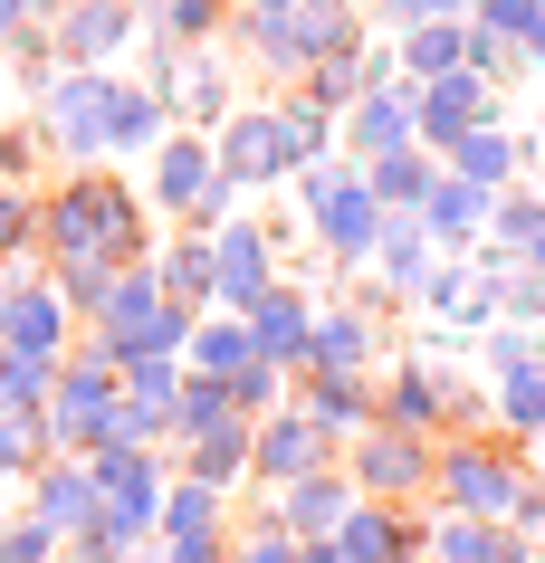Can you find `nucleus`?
Here are the masks:
<instances>
[{"mask_svg": "<svg viewBox=\"0 0 545 563\" xmlns=\"http://www.w3.org/2000/svg\"><path fill=\"white\" fill-rule=\"evenodd\" d=\"M526 58H536V67H545V20H536V38H526Z\"/></svg>", "mask_w": 545, "mask_h": 563, "instance_id": "47", "label": "nucleus"}, {"mask_svg": "<svg viewBox=\"0 0 545 563\" xmlns=\"http://www.w3.org/2000/svg\"><path fill=\"white\" fill-rule=\"evenodd\" d=\"M335 134H345V153H355V163H383V153H402V144H422V106H412V87H373V96H355V106H345V124H335Z\"/></svg>", "mask_w": 545, "mask_h": 563, "instance_id": "14", "label": "nucleus"}, {"mask_svg": "<svg viewBox=\"0 0 545 563\" xmlns=\"http://www.w3.org/2000/svg\"><path fill=\"white\" fill-rule=\"evenodd\" d=\"M479 363H488V373H516V363H536V334H516V325H508V334H488V354H479Z\"/></svg>", "mask_w": 545, "mask_h": 563, "instance_id": "43", "label": "nucleus"}, {"mask_svg": "<svg viewBox=\"0 0 545 563\" xmlns=\"http://www.w3.org/2000/svg\"><path fill=\"white\" fill-rule=\"evenodd\" d=\"M153 201L173 210L182 230H220L230 181H220V163H211V144H201V134H163V144H153Z\"/></svg>", "mask_w": 545, "mask_h": 563, "instance_id": "6", "label": "nucleus"}, {"mask_svg": "<svg viewBox=\"0 0 545 563\" xmlns=\"http://www.w3.org/2000/svg\"><path fill=\"white\" fill-rule=\"evenodd\" d=\"M30 230H39V210L20 201V191H0V258H10V249H20Z\"/></svg>", "mask_w": 545, "mask_h": 563, "instance_id": "44", "label": "nucleus"}, {"mask_svg": "<svg viewBox=\"0 0 545 563\" xmlns=\"http://www.w3.org/2000/svg\"><path fill=\"white\" fill-rule=\"evenodd\" d=\"M106 124H116V77L67 67L58 87H48V134H58L67 153H106Z\"/></svg>", "mask_w": 545, "mask_h": 563, "instance_id": "16", "label": "nucleus"}, {"mask_svg": "<svg viewBox=\"0 0 545 563\" xmlns=\"http://www.w3.org/2000/svg\"><path fill=\"white\" fill-rule=\"evenodd\" d=\"M249 468V420L240 430H211V440H192V487H230Z\"/></svg>", "mask_w": 545, "mask_h": 563, "instance_id": "37", "label": "nucleus"}, {"mask_svg": "<svg viewBox=\"0 0 545 563\" xmlns=\"http://www.w3.org/2000/svg\"><path fill=\"white\" fill-rule=\"evenodd\" d=\"M430 20H469V0H383V10H373V30H430Z\"/></svg>", "mask_w": 545, "mask_h": 563, "instance_id": "41", "label": "nucleus"}, {"mask_svg": "<svg viewBox=\"0 0 545 563\" xmlns=\"http://www.w3.org/2000/svg\"><path fill=\"white\" fill-rule=\"evenodd\" d=\"M211 163H220V181H297L306 173V153H297V134H287V115L277 106H259V115H230V134L211 144Z\"/></svg>", "mask_w": 545, "mask_h": 563, "instance_id": "9", "label": "nucleus"}, {"mask_svg": "<svg viewBox=\"0 0 545 563\" xmlns=\"http://www.w3.org/2000/svg\"><path fill=\"white\" fill-rule=\"evenodd\" d=\"M526 144V173H536V191H545V115H536V134H516Z\"/></svg>", "mask_w": 545, "mask_h": 563, "instance_id": "45", "label": "nucleus"}, {"mask_svg": "<svg viewBox=\"0 0 545 563\" xmlns=\"http://www.w3.org/2000/svg\"><path fill=\"white\" fill-rule=\"evenodd\" d=\"M240 325H249V354L269 363V373H306V354H316V297H306V287H287V277H277V287L249 306Z\"/></svg>", "mask_w": 545, "mask_h": 563, "instance_id": "12", "label": "nucleus"}, {"mask_svg": "<svg viewBox=\"0 0 545 563\" xmlns=\"http://www.w3.org/2000/svg\"><path fill=\"white\" fill-rule=\"evenodd\" d=\"M422 563H526L516 526H469V516H422Z\"/></svg>", "mask_w": 545, "mask_h": 563, "instance_id": "26", "label": "nucleus"}, {"mask_svg": "<svg viewBox=\"0 0 545 563\" xmlns=\"http://www.w3.org/2000/svg\"><path fill=\"white\" fill-rule=\"evenodd\" d=\"M526 563H545V554H526Z\"/></svg>", "mask_w": 545, "mask_h": 563, "instance_id": "51", "label": "nucleus"}, {"mask_svg": "<svg viewBox=\"0 0 545 563\" xmlns=\"http://www.w3.org/2000/svg\"><path fill=\"white\" fill-rule=\"evenodd\" d=\"M345 10H363V20H373V10H383V0H345Z\"/></svg>", "mask_w": 545, "mask_h": 563, "instance_id": "48", "label": "nucleus"}, {"mask_svg": "<svg viewBox=\"0 0 545 563\" xmlns=\"http://www.w3.org/2000/svg\"><path fill=\"white\" fill-rule=\"evenodd\" d=\"M163 134H173V115H163V106H153L144 87H116V124H106V144H163Z\"/></svg>", "mask_w": 545, "mask_h": 563, "instance_id": "36", "label": "nucleus"}, {"mask_svg": "<svg viewBox=\"0 0 545 563\" xmlns=\"http://www.w3.org/2000/svg\"><path fill=\"white\" fill-rule=\"evenodd\" d=\"M326 544H335V563H402V554H422V516H412V506L355 497V506H345V526H335Z\"/></svg>", "mask_w": 545, "mask_h": 563, "instance_id": "15", "label": "nucleus"}, {"mask_svg": "<svg viewBox=\"0 0 545 563\" xmlns=\"http://www.w3.org/2000/svg\"><path fill=\"white\" fill-rule=\"evenodd\" d=\"M249 468H259V477H277V487H297V477L335 468V440L297 411V401H277L269 420H249Z\"/></svg>", "mask_w": 545, "mask_h": 563, "instance_id": "10", "label": "nucleus"}, {"mask_svg": "<svg viewBox=\"0 0 545 563\" xmlns=\"http://www.w3.org/2000/svg\"><path fill=\"white\" fill-rule=\"evenodd\" d=\"M335 468L355 477V497H373V506H412L422 516L430 506V468H440V440H412V430H363V440H345V459Z\"/></svg>", "mask_w": 545, "mask_h": 563, "instance_id": "3", "label": "nucleus"}, {"mask_svg": "<svg viewBox=\"0 0 545 563\" xmlns=\"http://www.w3.org/2000/svg\"><path fill=\"white\" fill-rule=\"evenodd\" d=\"M20 516H39L48 534H77V526L96 516V487H87V468H77V459L39 468V487H30V506H20Z\"/></svg>", "mask_w": 545, "mask_h": 563, "instance_id": "30", "label": "nucleus"}, {"mask_svg": "<svg viewBox=\"0 0 545 563\" xmlns=\"http://www.w3.org/2000/svg\"><path fill=\"white\" fill-rule=\"evenodd\" d=\"M363 267H373L363 287L393 306V297H422V277L440 267V249H430V230H422V220H383V239H373V258H363Z\"/></svg>", "mask_w": 545, "mask_h": 563, "instance_id": "20", "label": "nucleus"}, {"mask_svg": "<svg viewBox=\"0 0 545 563\" xmlns=\"http://www.w3.org/2000/svg\"><path fill=\"white\" fill-rule=\"evenodd\" d=\"M269 287H277L269 230H259V220H220L211 230V297H220V316H249Z\"/></svg>", "mask_w": 545, "mask_h": 563, "instance_id": "11", "label": "nucleus"}, {"mask_svg": "<svg viewBox=\"0 0 545 563\" xmlns=\"http://www.w3.org/2000/svg\"><path fill=\"white\" fill-rule=\"evenodd\" d=\"M393 67H402V87L459 77V67H469V20H430V30H402V38H393Z\"/></svg>", "mask_w": 545, "mask_h": 563, "instance_id": "28", "label": "nucleus"}, {"mask_svg": "<svg viewBox=\"0 0 545 563\" xmlns=\"http://www.w3.org/2000/svg\"><path fill=\"white\" fill-rule=\"evenodd\" d=\"M297 201H306V220H316V239H326L335 267H363V258H373L383 210H373V191H363L355 163H306V173H297Z\"/></svg>", "mask_w": 545, "mask_h": 563, "instance_id": "4", "label": "nucleus"}, {"mask_svg": "<svg viewBox=\"0 0 545 563\" xmlns=\"http://www.w3.org/2000/svg\"><path fill=\"white\" fill-rule=\"evenodd\" d=\"M20 10H30V0H0V38H10V30H20Z\"/></svg>", "mask_w": 545, "mask_h": 563, "instance_id": "46", "label": "nucleus"}, {"mask_svg": "<svg viewBox=\"0 0 545 563\" xmlns=\"http://www.w3.org/2000/svg\"><path fill=\"white\" fill-rule=\"evenodd\" d=\"M345 506H355V477H345V468H316V477H297V487H277L269 526L287 534V544H326V534L345 526Z\"/></svg>", "mask_w": 545, "mask_h": 563, "instance_id": "18", "label": "nucleus"}, {"mask_svg": "<svg viewBox=\"0 0 545 563\" xmlns=\"http://www.w3.org/2000/svg\"><path fill=\"white\" fill-rule=\"evenodd\" d=\"M536 20H545V0H469V30L498 38V48H526Z\"/></svg>", "mask_w": 545, "mask_h": 563, "instance_id": "35", "label": "nucleus"}, {"mask_svg": "<svg viewBox=\"0 0 545 563\" xmlns=\"http://www.w3.org/2000/svg\"><path fill=\"white\" fill-rule=\"evenodd\" d=\"M0 354L67 363V306H58V287H30V277H10V297H0Z\"/></svg>", "mask_w": 545, "mask_h": 563, "instance_id": "17", "label": "nucleus"}, {"mask_svg": "<svg viewBox=\"0 0 545 563\" xmlns=\"http://www.w3.org/2000/svg\"><path fill=\"white\" fill-rule=\"evenodd\" d=\"M363 38H373V20H363V10H345V0H297V10H287V48H297V77H306V67L355 58Z\"/></svg>", "mask_w": 545, "mask_h": 563, "instance_id": "19", "label": "nucleus"}, {"mask_svg": "<svg viewBox=\"0 0 545 563\" xmlns=\"http://www.w3.org/2000/svg\"><path fill=\"white\" fill-rule=\"evenodd\" d=\"M106 411H116V363L87 354V363H58V383L39 401V440L48 449H106Z\"/></svg>", "mask_w": 545, "mask_h": 563, "instance_id": "5", "label": "nucleus"}, {"mask_svg": "<svg viewBox=\"0 0 545 563\" xmlns=\"http://www.w3.org/2000/svg\"><path fill=\"white\" fill-rule=\"evenodd\" d=\"M153 287H163V297H173V306L211 297V239H201V230H182L173 249H163V267H153Z\"/></svg>", "mask_w": 545, "mask_h": 563, "instance_id": "34", "label": "nucleus"}, {"mask_svg": "<svg viewBox=\"0 0 545 563\" xmlns=\"http://www.w3.org/2000/svg\"><path fill=\"white\" fill-rule=\"evenodd\" d=\"M422 306L440 325H488V316H498V277H488L479 258H440L422 277Z\"/></svg>", "mask_w": 545, "mask_h": 563, "instance_id": "24", "label": "nucleus"}, {"mask_svg": "<svg viewBox=\"0 0 545 563\" xmlns=\"http://www.w3.org/2000/svg\"><path fill=\"white\" fill-rule=\"evenodd\" d=\"M488 210H498L488 191H469V181L440 173V181H430V201L412 210V220L430 230V249H440V258H459V249H479V239H488Z\"/></svg>", "mask_w": 545, "mask_h": 563, "instance_id": "23", "label": "nucleus"}, {"mask_svg": "<svg viewBox=\"0 0 545 563\" xmlns=\"http://www.w3.org/2000/svg\"><path fill=\"white\" fill-rule=\"evenodd\" d=\"M182 354L201 363V383H240L249 363H259V354H249V325H240V316H201V325H192V344H182Z\"/></svg>", "mask_w": 545, "mask_h": 563, "instance_id": "31", "label": "nucleus"}, {"mask_svg": "<svg viewBox=\"0 0 545 563\" xmlns=\"http://www.w3.org/2000/svg\"><path fill=\"white\" fill-rule=\"evenodd\" d=\"M230 563H297V544H287V534H277L269 516H259L249 534H230Z\"/></svg>", "mask_w": 545, "mask_h": 563, "instance_id": "42", "label": "nucleus"}, {"mask_svg": "<svg viewBox=\"0 0 545 563\" xmlns=\"http://www.w3.org/2000/svg\"><path fill=\"white\" fill-rule=\"evenodd\" d=\"M545 430V354L536 363H516V373H498V440H536Z\"/></svg>", "mask_w": 545, "mask_h": 563, "instance_id": "32", "label": "nucleus"}, {"mask_svg": "<svg viewBox=\"0 0 545 563\" xmlns=\"http://www.w3.org/2000/svg\"><path fill=\"white\" fill-rule=\"evenodd\" d=\"M297 411L345 449V440L373 430V383H363V373H306V383H297Z\"/></svg>", "mask_w": 545, "mask_h": 563, "instance_id": "22", "label": "nucleus"}, {"mask_svg": "<svg viewBox=\"0 0 545 563\" xmlns=\"http://www.w3.org/2000/svg\"><path fill=\"white\" fill-rule=\"evenodd\" d=\"M249 10H297V0H249Z\"/></svg>", "mask_w": 545, "mask_h": 563, "instance_id": "49", "label": "nucleus"}, {"mask_svg": "<svg viewBox=\"0 0 545 563\" xmlns=\"http://www.w3.org/2000/svg\"><path fill=\"white\" fill-rule=\"evenodd\" d=\"M39 468V411H0V477Z\"/></svg>", "mask_w": 545, "mask_h": 563, "instance_id": "39", "label": "nucleus"}, {"mask_svg": "<svg viewBox=\"0 0 545 563\" xmlns=\"http://www.w3.org/2000/svg\"><path fill=\"white\" fill-rule=\"evenodd\" d=\"M355 173H363V191H373L383 220H412V210L430 201V181H440V153L402 144V153H383V163H355Z\"/></svg>", "mask_w": 545, "mask_h": 563, "instance_id": "25", "label": "nucleus"}, {"mask_svg": "<svg viewBox=\"0 0 545 563\" xmlns=\"http://www.w3.org/2000/svg\"><path fill=\"white\" fill-rule=\"evenodd\" d=\"M393 354L383 344V297L373 287H355V297H316V354H306V373H373V363ZM297 373V383H306Z\"/></svg>", "mask_w": 545, "mask_h": 563, "instance_id": "7", "label": "nucleus"}, {"mask_svg": "<svg viewBox=\"0 0 545 563\" xmlns=\"http://www.w3.org/2000/svg\"><path fill=\"white\" fill-rule=\"evenodd\" d=\"M373 420L412 430V440H450V383L430 354H393V373L373 383Z\"/></svg>", "mask_w": 545, "mask_h": 563, "instance_id": "8", "label": "nucleus"}, {"mask_svg": "<svg viewBox=\"0 0 545 563\" xmlns=\"http://www.w3.org/2000/svg\"><path fill=\"white\" fill-rule=\"evenodd\" d=\"M526 449H536V459H545V430H536V440H526Z\"/></svg>", "mask_w": 545, "mask_h": 563, "instance_id": "50", "label": "nucleus"}, {"mask_svg": "<svg viewBox=\"0 0 545 563\" xmlns=\"http://www.w3.org/2000/svg\"><path fill=\"white\" fill-rule=\"evenodd\" d=\"M516 497H526V449L479 440V430H450V440H440V468H430V516L508 526Z\"/></svg>", "mask_w": 545, "mask_h": 563, "instance_id": "1", "label": "nucleus"}, {"mask_svg": "<svg viewBox=\"0 0 545 563\" xmlns=\"http://www.w3.org/2000/svg\"><path fill=\"white\" fill-rule=\"evenodd\" d=\"M39 230L58 239V258H96V267H134V239H144V210H134V191H116V181H67L58 201H48V220Z\"/></svg>", "mask_w": 545, "mask_h": 563, "instance_id": "2", "label": "nucleus"}, {"mask_svg": "<svg viewBox=\"0 0 545 563\" xmlns=\"http://www.w3.org/2000/svg\"><path fill=\"white\" fill-rule=\"evenodd\" d=\"M153 526H163V544H182V534H230V516H220V487H192L182 477V487H163V516Z\"/></svg>", "mask_w": 545, "mask_h": 563, "instance_id": "33", "label": "nucleus"}, {"mask_svg": "<svg viewBox=\"0 0 545 563\" xmlns=\"http://www.w3.org/2000/svg\"><path fill=\"white\" fill-rule=\"evenodd\" d=\"M153 30H163V48H201L220 30V0H153Z\"/></svg>", "mask_w": 545, "mask_h": 563, "instance_id": "38", "label": "nucleus"}, {"mask_svg": "<svg viewBox=\"0 0 545 563\" xmlns=\"http://www.w3.org/2000/svg\"><path fill=\"white\" fill-rule=\"evenodd\" d=\"M488 258L545 267V191H498V210H488Z\"/></svg>", "mask_w": 545, "mask_h": 563, "instance_id": "29", "label": "nucleus"}, {"mask_svg": "<svg viewBox=\"0 0 545 563\" xmlns=\"http://www.w3.org/2000/svg\"><path fill=\"white\" fill-rule=\"evenodd\" d=\"M134 30V0H67V30L48 38L67 67H96V58H116V38Z\"/></svg>", "mask_w": 545, "mask_h": 563, "instance_id": "27", "label": "nucleus"}, {"mask_svg": "<svg viewBox=\"0 0 545 563\" xmlns=\"http://www.w3.org/2000/svg\"><path fill=\"white\" fill-rule=\"evenodd\" d=\"M412 106H422V153H450L459 134H479V124H498V87L488 77H430V87H412Z\"/></svg>", "mask_w": 545, "mask_h": 563, "instance_id": "13", "label": "nucleus"}, {"mask_svg": "<svg viewBox=\"0 0 545 563\" xmlns=\"http://www.w3.org/2000/svg\"><path fill=\"white\" fill-rule=\"evenodd\" d=\"M440 173L498 201V191H516V173H526V144H516L508 124H479V134H459V144L440 153Z\"/></svg>", "mask_w": 545, "mask_h": 563, "instance_id": "21", "label": "nucleus"}, {"mask_svg": "<svg viewBox=\"0 0 545 563\" xmlns=\"http://www.w3.org/2000/svg\"><path fill=\"white\" fill-rule=\"evenodd\" d=\"M58 544L67 534H48L39 516H10V526H0V563H58Z\"/></svg>", "mask_w": 545, "mask_h": 563, "instance_id": "40", "label": "nucleus"}]
</instances>
